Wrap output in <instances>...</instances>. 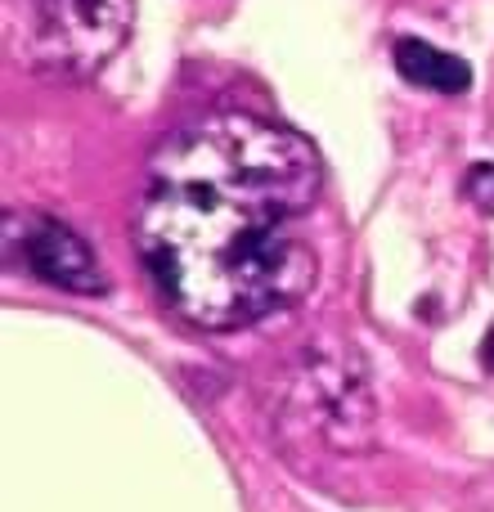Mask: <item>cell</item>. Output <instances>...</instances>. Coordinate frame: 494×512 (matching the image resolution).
Wrapping results in <instances>:
<instances>
[{
    "label": "cell",
    "instance_id": "3",
    "mask_svg": "<svg viewBox=\"0 0 494 512\" xmlns=\"http://www.w3.org/2000/svg\"><path fill=\"white\" fill-rule=\"evenodd\" d=\"M9 252L36 274L68 292H104L108 279L99 270L90 243L77 230H68L54 216H9Z\"/></svg>",
    "mask_w": 494,
    "mask_h": 512
},
{
    "label": "cell",
    "instance_id": "2",
    "mask_svg": "<svg viewBox=\"0 0 494 512\" xmlns=\"http://www.w3.org/2000/svg\"><path fill=\"white\" fill-rule=\"evenodd\" d=\"M135 0H5V45L36 77L99 72L131 36Z\"/></svg>",
    "mask_w": 494,
    "mask_h": 512
},
{
    "label": "cell",
    "instance_id": "4",
    "mask_svg": "<svg viewBox=\"0 0 494 512\" xmlns=\"http://www.w3.org/2000/svg\"><path fill=\"white\" fill-rule=\"evenodd\" d=\"M396 68L405 81H414L423 90H441V95H459V90L472 86V68L459 54H445L432 41H418V36L396 41Z\"/></svg>",
    "mask_w": 494,
    "mask_h": 512
},
{
    "label": "cell",
    "instance_id": "1",
    "mask_svg": "<svg viewBox=\"0 0 494 512\" xmlns=\"http://www.w3.org/2000/svg\"><path fill=\"white\" fill-rule=\"evenodd\" d=\"M319 185L310 140L261 113L212 108L149 158L135 248L189 324H256L315 283L301 221L319 203Z\"/></svg>",
    "mask_w": 494,
    "mask_h": 512
},
{
    "label": "cell",
    "instance_id": "7",
    "mask_svg": "<svg viewBox=\"0 0 494 512\" xmlns=\"http://www.w3.org/2000/svg\"><path fill=\"white\" fill-rule=\"evenodd\" d=\"M486 360H490V369H494V333H490V351H486Z\"/></svg>",
    "mask_w": 494,
    "mask_h": 512
},
{
    "label": "cell",
    "instance_id": "6",
    "mask_svg": "<svg viewBox=\"0 0 494 512\" xmlns=\"http://www.w3.org/2000/svg\"><path fill=\"white\" fill-rule=\"evenodd\" d=\"M481 512H494V486L486 490V495H481Z\"/></svg>",
    "mask_w": 494,
    "mask_h": 512
},
{
    "label": "cell",
    "instance_id": "5",
    "mask_svg": "<svg viewBox=\"0 0 494 512\" xmlns=\"http://www.w3.org/2000/svg\"><path fill=\"white\" fill-rule=\"evenodd\" d=\"M468 198L486 216H494V162H481V167L468 171Z\"/></svg>",
    "mask_w": 494,
    "mask_h": 512
}]
</instances>
